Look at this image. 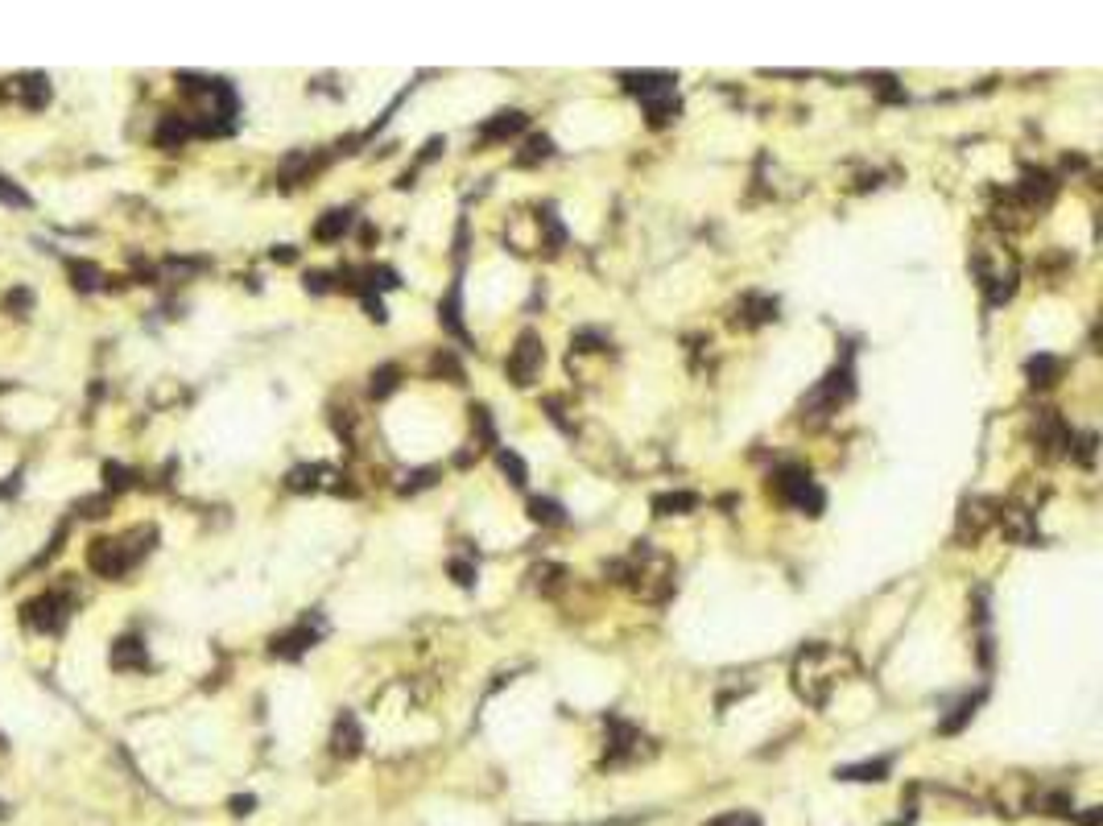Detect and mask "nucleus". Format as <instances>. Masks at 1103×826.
Returning <instances> with one entry per match:
<instances>
[{
    "label": "nucleus",
    "instance_id": "16",
    "mask_svg": "<svg viewBox=\"0 0 1103 826\" xmlns=\"http://www.w3.org/2000/svg\"><path fill=\"white\" fill-rule=\"evenodd\" d=\"M695 504H698L695 492H666V496L653 500V508H658L661 516H670V513H686V508H695Z\"/></svg>",
    "mask_w": 1103,
    "mask_h": 826
},
{
    "label": "nucleus",
    "instance_id": "10",
    "mask_svg": "<svg viewBox=\"0 0 1103 826\" xmlns=\"http://www.w3.org/2000/svg\"><path fill=\"white\" fill-rule=\"evenodd\" d=\"M17 87H21V104H25V108H46V104H50V79H46V75H21Z\"/></svg>",
    "mask_w": 1103,
    "mask_h": 826
},
{
    "label": "nucleus",
    "instance_id": "1",
    "mask_svg": "<svg viewBox=\"0 0 1103 826\" xmlns=\"http://www.w3.org/2000/svg\"><path fill=\"white\" fill-rule=\"evenodd\" d=\"M843 665H852V657H847V653H839V649H831V645L806 649L802 657H798V665H793V682H798V695L810 698L815 707H823V703H827V690L835 686V678H839Z\"/></svg>",
    "mask_w": 1103,
    "mask_h": 826
},
{
    "label": "nucleus",
    "instance_id": "17",
    "mask_svg": "<svg viewBox=\"0 0 1103 826\" xmlns=\"http://www.w3.org/2000/svg\"><path fill=\"white\" fill-rule=\"evenodd\" d=\"M348 228H351V211H327V219H319L314 236H319V240H335V236H343Z\"/></svg>",
    "mask_w": 1103,
    "mask_h": 826
},
{
    "label": "nucleus",
    "instance_id": "6",
    "mask_svg": "<svg viewBox=\"0 0 1103 826\" xmlns=\"http://www.w3.org/2000/svg\"><path fill=\"white\" fill-rule=\"evenodd\" d=\"M87 562H91V570H96V575L121 578L124 570L132 566V554H129V546H124V541L99 538V541H91V550H87Z\"/></svg>",
    "mask_w": 1103,
    "mask_h": 826
},
{
    "label": "nucleus",
    "instance_id": "21",
    "mask_svg": "<svg viewBox=\"0 0 1103 826\" xmlns=\"http://www.w3.org/2000/svg\"><path fill=\"white\" fill-rule=\"evenodd\" d=\"M529 508H533V521H541V525H563V521H566L563 508H558L554 500H533Z\"/></svg>",
    "mask_w": 1103,
    "mask_h": 826
},
{
    "label": "nucleus",
    "instance_id": "29",
    "mask_svg": "<svg viewBox=\"0 0 1103 826\" xmlns=\"http://www.w3.org/2000/svg\"><path fill=\"white\" fill-rule=\"evenodd\" d=\"M715 826H760L752 814H732V818H723V822H715Z\"/></svg>",
    "mask_w": 1103,
    "mask_h": 826
},
{
    "label": "nucleus",
    "instance_id": "14",
    "mask_svg": "<svg viewBox=\"0 0 1103 826\" xmlns=\"http://www.w3.org/2000/svg\"><path fill=\"white\" fill-rule=\"evenodd\" d=\"M843 781H885L888 777V760H863V765L839 768Z\"/></svg>",
    "mask_w": 1103,
    "mask_h": 826
},
{
    "label": "nucleus",
    "instance_id": "23",
    "mask_svg": "<svg viewBox=\"0 0 1103 826\" xmlns=\"http://www.w3.org/2000/svg\"><path fill=\"white\" fill-rule=\"evenodd\" d=\"M0 203H4V207H29V203H34V199H29V194H25L21 186H12V182L4 178V174H0Z\"/></svg>",
    "mask_w": 1103,
    "mask_h": 826
},
{
    "label": "nucleus",
    "instance_id": "5",
    "mask_svg": "<svg viewBox=\"0 0 1103 826\" xmlns=\"http://www.w3.org/2000/svg\"><path fill=\"white\" fill-rule=\"evenodd\" d=\"M21 620L29 624V628H37V633H62L67 620H71V603H67L59 591H46V595H37V599L25 603Z\"/></svg>",
    "mask_w": 1103,
    "mask_h": 826
},
{
    "label": "nucleus",
    "instance_id": "26",
    "mask_svg": "<svg viewBox=\"0 0 1103 826\" xmlns=\"http://www.w3.org/2000/svg\"><path fill=\"white\" fill-rule=\"evenodd\" d=\"M104 508H108V496H87V500H79V513L83 516H104Z\"/></svg>",
    "mask_w": 1103,
    "mask_h": 826
},
{
    "label": "nucleus",
    "instance_id": "25",
    "mask_svg": "<svg viewBox=\"0 0 1103 826\" xmlns=\"http://www.w3.org/2000/svg\"><path fill=\"white\" fill-rule=\"evenodd\" d=\"M500 468L508 471V476H513V484H516V488H525V463H521V459H516L513 451H500Z\"/></svg>",
    "mask_w": 1103,
    "mask_h": 826
},
{
    "label": "nucleus",
    "instance_id": "18",
    "mask_svg": "<svg viewBox=\"0 0 1103 826\" xmlns=\"http://www.w3.org/2000/svg\"><path fill=\"white\" fill-rule=\"evenodd\" d=\"M1025 372L1033 376V384H1054V376L1062 372V364H1058L1054 356H1033L1029 364H1025Z\"/></svg>",
    "mask_w": 1103,
    "mask_h": 826
},
{
    "label": "nucleus",
    "instance_id": "3",
    "mask_svg": "<svg viewBox=\"0 0 1103 826\" xmlns=\"http://www.w3.org/2000/svg\"><path fill=\"white\" fill-rule=\"evenodd\" d=\"M773 488H777L781 500H790L793 508H802V513H810V516H818L823 513V504H827L823 488H818L802 468H781L777 479H773Z\"/></svg>",
    "mask_w": 1103,
    "mask_h": 826
},
{
    "label": "nucleus",
    "instance_id": "2",
    "mask_svg": "<svg viewBox=\"0 0 1103 826\" xmlns=\"http://www.w3.org/2000/svg\"><path fill=\"white\" fill-rule=\"evenodd\" d=\"M975 277H980L988 302L1000 306V302L1012 294V286H1017V264L1005 261V252L1000 248H988V244H983V248H975Z\"/></svg>",
    "mask_w": 1103,
    "mask_h": 826
},
{
    "label": "nucleus",
    "instance_id": "12",
    "mask_svg": "<svg viewBox=\"0 0 1103 826\" xmlns=\"http://www.w3.org/2000/svg\"><path fill=\"white\" fill-rule=\"evenodd\" d=\"M67 273H71L75 289H83V294H91V289L104 286V269L91 264V261H67Z\"/></svg>",
    "mask_w": 1103,
    "mask_h": 826
},
{
    "label": "nucleus",
    "instance_id": "27",
    "mask_svg": "<svg viewBox=\"0 0 1103 826\" xmlns=\"http://www.w3.org/2000/svg\"><path fill=\"white\" fill-rule=\"evenodd\" d=\"M538 157H550V141H546V137H533V141H529V153L521 157V161H538Z\"/></svg>",
    "mask_w": 1103,
    "mask_h": 826
},
{
    "label": "nucleus",
    "instance_id": "28",
    "mask_svg": "<svg viewBox=\"0 0 1103 826\" xmlns=\"http://www.w3.org/2000/svg\"><path fill=\"white\" fill-rule=\"evenodd\" d=\"M29 302H34V294H29V289H12V294H9V306H12V311H25Z\"/></svg>",
    "mask_w": 1103,
    "mask_h": 826
},
{
    "label": "nucleus",
    "instance_id": "8",
    "mask_svg": "<svg viewBox=\"0 0 1103 826\" xmlns=\"http://www.w3.org/2000/svg\"><path fill=\"white\" fill-rule=\"evenodd\" d=\"M319 633H323L319 624H314V628H311V620H302L298 628H294V633L277 636V641H273V653H277V657H298V653H306V649H311L314 641H319Z\"/></svg>",
    "mask_w": 1103,
    "mask_h": 826
},
{
    "label": "nucleus",
    "instance_id": "32",
    "mask_svg": "<svg viewBox=\"0 0 1103 826\" xmlns=\"http://www.w3.org/2000/svg\"><path fill=\"white\" fill-rule=\"evenodd\" d=\"M0 389H4V384H0Z\"/></svg>",
    "mask_w": 1103,
    "mask_h": 826
},
{
    "label": "nucleus",
    "instance_id": "31",
    "mask_svg": "<svg viewBox=\"0 0 1103 826\" xmlns=\"http://www.w3.org/2000/svg\"><path fill=\"white\" fill-rule=\"evenodd\" d=\"M0 818H4V802H0Z\"/></svg>",
    "mask_w": 1103,
    "mask_h": 826
},
{
    "label": "nucleus",
    "instance_id": "30",
    "mask_svg": "<svg viewBox=\"0 0 1103 826\" xmlns=\"http://www.w3.org/2000/svg\"><path fill=\"white\" fill-rule=\"evenodd\" d=\"M232 810H236V814H248V810H252V798H236V802H232Z\"/></svg>",
    "mask_w": 1103,
    "mask_h": 826
},
{
    "label": "nucleus",
    "instance_id": "22",
    "mask_svg": "<svg viewBox=\"0 0 1103 826\" xmlns=\"http://www.w3.org/2000/svg\"><path fill=\"white\" fill-rule=\"evenodd\" d=\"M397 389V368L393 364H384L381 372H372V397H389Z\"/></svg>",
    "mask_w": 1103,
    "mask_h": 826
},
{
    "label": "nucleus",
    "instance_id": "15",
    "mask_svg": "<svg viewBox=\"0 0 1103 826\" xmlns=\"http://www.w3.org/2000/svg\"><path fill=\"white\" fill-rule=\"evenodd\" d=\"M335 752H343V756L360 752V728H356V719H351V715L339 719V728H335Z\"/></svg>",
    "mask_w": 1103,
    "mask_h": 826
},
{
    "label": "nucleus",
    "instance_id": "24",
    "mask_svg": "<svg viewBox=\"0 0 1103 826\" xmlns=\"http://www.w3.org/2000/svg\"><path fill=\"white\" fill-rule=\"evenodd\" d=\"M104 476H108V492H124V488L132 484V471L121 468V463H108V468H104Z\"/></svg>",
    "mask_w": 1103,
    "mask_h": 826
},
{
    "label": "nucleus",
    "instance_id": "20",
    "mask_svg": "<svg viewBox=\"0 0 1103 826\" xmlns=\"http://www.w3.org/2000/svg\"><path fill=\"white\" fill-rule=\"evenodd\" d=\"M438 319L446 323V331L451 335H459L463 339V323H459V289H451V298H446V306H438Z\"/></svg>",
    "mask_w": 1103,
    "mask_h": 826
},
{
    "label": "nucleus",
    "instance_id": "9",
    "mask_svg": "<svg viewBox=\"0 0 1103 826\" xmlns=\"http://www.w3.org/2000/svg\"><path fill=\"white\" fill-rule=\"evenodd\" d=\"M145 665H149V653L141 636H121L112 645V670H145Z\"/></svg>",
    "mask_w": 1103,
    "mask_h": 826
},
{
    "label": "nucleus",
    "instance_id": "19",
    "mask_svg": "<svg viewBox=\"0 0 1103 826\" xmlns=\"http://www.w3.org/2000/svg\"><path fill=\"white\" fill-rule=\"evenodd\" d=\"M980 703H983V690H980V695H972V698H963L959 707H955V715H950V719H942V723H938V728L947 731V736H950V731H959L963 723H967V719L975 715V707H980Z\"/></svg>",
    "mask_w": 1103,
    "mask_h": 826
},
{
    "label": "nucleus",
    "instance_id": "7",
    "mask_svg": "<svg viewBox=\"0 0 1103 826\" xmlns=\"http://www.w3.org/2000/svg\"><path fill=\"white\" fill-rule=\"evenodd\" d=\"M541 339L533 335V331H525V335L516 339V348H513V356H508V376H513L516 384H533V376L541 372Z\"/></svg>",
    "mask_w": 1103,
    "mask_h": 826
},
{
    "label": "nucleus",
    "instance_id": "4",
    "mask_svg": "<svg viewBox=\"0 0 1103 826\" xmlns=\"http://www.w3.org/2000/svg\"><path fill=\"white\" fill-rule=\"evenodd\" d=\"M847 397H852V364H843V368H835L823 384H815L810 397H802V409L810 413V418H827V413H835Z\"/></svg>",
    "mask_w": 1103,
    "mask_h": 826
},
{
    "label": "nucleus",
    "instance_id": "11",
    "mask_svg": "<svg viewBox=\"0 0 1103 826\" xmlns=\"http://www.w3.org/2000/svg\"><path fill=\"white\" fill-rule=\"evenodd\" d=\"M525 129V116L521 112H500L496 120H488L480 129V137L484 141H504V137H513V132H521Z\"/></svg>",
    "mask_w": 1103,
    "mask_h": 826
},
{
    "label": "nucleus",
    "instance_id": "13",
    "mask_svg": "<svg viewBox=\"0 0 1103 826\" xmlns=\"http://www.w3.org/2000/svg\"><path fill=\"white\" fill-rule=\"evenodd\" d=\"M191 132H194V124H191V120H182V116H166V120H162V129H157V145H162V149H178V145L186 141Z\"/></svg>",
    "mask_w": 1103,
    "mask_h": 826
}]
</instances>
